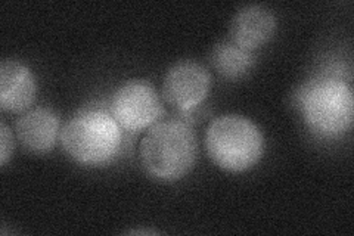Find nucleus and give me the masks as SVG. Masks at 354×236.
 Masks as SVG:
<instances>
[{"label": "nucleus", "mask_w": 354, "mask_h": 236, "mask_svg": "<svg viewBox=\"0 0 354 236\" xmlns=\"http://www.w3.org/2000/svg\"><path fill=\"white\" fill-rule=\"evenodd\" d=\"M196 160V138L192 127L179 118L151 126L140 143V161L147 173L158 181L183 177Z\"/></svg>", "instance_id": "nucleus-1"}, {"label": "nucleus", "mask_w": 354, "mask_h": 236, "mask_svg": "<svg viewBox=\"0 0 354 236\" xmlns=\"http://www.w3.org/2000/svg\"><path fill=\"white\" fill-rule=\"evenodd\" d=\"M123 131L118 122L101 108H84L62 129L61 142L73 160L84 165L106 164L118 154Z\"/></svg>", "instance_id": "nucleus-2"}, {"label": "nucleus", "mask_w": 354, "mask_h": 236, "mask_svg": "<svg viewBox=\"0 0 354 236\" xmlns=\"http://www.w3.org/2000/svg\"><path fill=\"white\" fill-rule=\"evenodd\" d=\"M297 102L307 126L319 136H341L353 125L351 87L338 77L324 75L304 84Z\"/></svg>", "instance_id": "nucleus-3"}, {"label": "nucleus", "mask_w": 354, "mask_h": 236, "mask_svg": "<svg viewBox=\"0 0 354 236\" xmlns=\"http://www.w3.org/2000/svg\"><path fill=\"white\" fill-rule=\"evenodd\" d=\"M207 152L227 172H245L263 155L264 139L254 122L241 116H221L212 121L205 133Z\"/></svg>", "instance_id": "nucleus-4"}, {"label": "nucleus", "mask_w": 354, "mask_h": 236, "mask_svg": "<svg viewBox=\"0 0 354 236\" xmlns=\"http://www.w3.org/2000/svg\"><path fill=\"white\" fill-rule=\"evenodd\" d=\"M109 111L121 129L139 131L157 121L161 114V102L151 84L133 80L117 89L111 99Z\"/></svg>", "instance_id": "nucleus-5"}, {"label": "nucleus", "mask_w": 354, "mask_h": 236, "mask_svg": "<svg viewBox=\"0 0 354 236\" xmlns=\"http://www.w3.org/2000/svg\"><path fill=\"white\" fill-rule=\"evenodd\" d=\"M212 78L201 64L182 61L173 65L164 77L162 96L179 111H191L207 98Z\"/></svg>", "instance_id": "nucleus-6"}, {"label": "nucleus", "mask_w": 354, "mask_h": 236, "mask_svg": "<svg viewBox=\"0 0 354 236\" xmlns=\"http://www.w3.org/2000/svg\"><path fill=\"white\" fill-rule=\"evenodd\" d=\"M276 30V18L272 10L260 5L239 9L230 22V37L238 46L252 51L269 42Z\"/></svg>", "instance_id": "nucleus-7"}, {"label": "nucleus", "mask_w": 354, "mask_h": 236, "mask_svg": "<svg viewBox=\"0 0 354 236\" xmlns=\"http://www.w3.org/2000/svg\"><path fill=\"white\" fill-rule=\"evenodd\" d=\"M37 86L28 66L9 60L0 65V107L18 112L27 109L36 98Z\"/></svg>", "instance_id": "nucleus-8"}, {"label": "nucleus", "mask_w": 354, "mask_h": 236, "mask_svg": "<svg viewBox=\"0 0 354 236\" xmlns=\"http://www.w3.org/2000/svg\"><path fill=\"white\" fill-rule=\"evenodd\" d=\"M59 118L48 108H36L21 116L17 134L22 146L31 152H48L57 142Z\"/></svg>", "instance_id": "nucleus-9"}, {"label": "nucleus", "mask_w": 354, "mask_h": 236, "mask_svg": "<svg viewBox=\"0 0 354 236\" xmlns=\"http://www.w3.org/2000/svg\"><path fill=\"white\" fill-rule=\"evenodd\" d=\"M213 69L225 77L238 78L245 74L254 64V55L234 42L218 43L209 53Z\"/></svg>", "instance_id": "nucleus-10"}, {"label": "nucleus", "mask_w": 354, "mask_h": 236, "mask_svg": "<svg viewBox=\"0 0 354 236\" xmlns=\"http://www.w3.org/2000/svg\"><path fill=\"white\" fill-rule=\"evenodd\" d=\"M14 151V136L8 125L2 121L0 125V164L5 165Z\"/></svg>", "instance_id": "nucleus-11"}]
</instances>
